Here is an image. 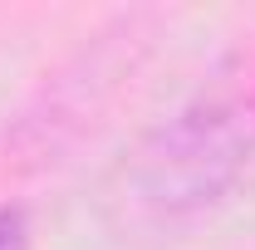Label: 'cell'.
<instances>
[{
  "instance_id": "1",
  "label": "cell",
  "mask_w": 255,
  "mask_h": 250,
  "mask_svg": "<svg viewBox=\"0 0 255 250\" xmlns=\"http://www.w3.org/2000/svg\"><path fill=\"white\" fill-rule=\"evenodd\" d=\"M251 162V137L231 123L226 113H187L172 127V137L152 152V196L167 206H201L211 196H221L231 182H241Z\"/></svg>"
},
{
  "instance_id": "2",
  "label": "cell",
  "mask_w": 255,
  "mask_h": 250,
  "mask_svg": "<svg viewBox=\"0 0 255 250\" xmlns=\"http://www.w3.org/2000/svg\"><path fill=\"white\" fill-rule=\"evenodd\" d=\"M0 250H30V221L20 206H0Z\"/></svg>"
}]
</instances>
